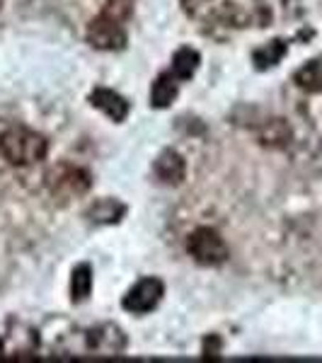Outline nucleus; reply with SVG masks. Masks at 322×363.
Here are the masks:
<instances>
[{"label":"nucleus","instance_id":"1a4fd4ad","mask_svg":"<svg viewBox=\"0 0 322 363\" xmlns=\"http://www.w3.org/2000/svg\"><path fill=\"white\" fill-rule=\"evenodd\" d=\"M296 85L306 92H322V56L313 58L294 75Z\"/></svg>","mask_w":322,"mask_h":363},{"label":"nucleus","instance_id":"9b49d317","mask_svg":"<svg viewBox=\"0 0 322 363\" xmlns=\"http://www.w3.org/2000/svg\"><path fill=\"white\" fill-rule=\"evenodd\" d=\"M92 291V272L87 264H80L73 272V281H70V294H73V301L80 303L90 296Z\"/></svg>","mask_w":322,"mask_h":363},{"label":"nucleus","instance_id":"f8f14e48","mask_svg":"<svg viewBox=\"0 0 322 363\" xmlns=\"http://www.w3.org/2000/svg\"><path fill=\"white\" fill-rule=\"evenodd\" d=\"M260 138L265 145H286V140L291 138V131L281 119H272L265 126V131L260 133Z\"/></svg>","mask_w":322,"mask_h":363},{"label":"nucleus","instance_id":"ddd939ff","mask_svg":"<svg viewBox=\"0 0 322 363\" xmlns=\"http://www.w3.org/2000/svg\"><path fill=\"white\" fill-rule=\"evenodd\" d=\"M121 213H124V206H121V203H116V201H109V199L95 203L92 211H90L92 220H99V223H114V220H119Z\"/></svg>","mask_w":322,"mask_h":363},{"label":"nucleus","instance_id":"9d476101","mask_svg":"<svg viewBox=\"0 0 322 363\" xmlns=\"http://www.w3.org/2000/svg\"><path fill=\"white\" fill-rule=\"evenodd\" d=\"M199 68V54L194 49H179L172 58V73L179 80H189Z\"/></svg>","mask_w":322,"mask_h":363},{"label":"nucleus","instance_id":"423d86ee","mask_svg":"<svg viewBox=\"0 0 322 363\" xmlns=\"http://www.w3.org/2000/svg\"><path fill=\"white\" fill-rule=\"evenodd\" d=\"M90 102H92V107L102 109V112L107 114L109 119H114V121H124L126 114H128V102H126V99L121 97L119 92L107 90V87H97V90L90 95Z\"/></svg>","mask_w":322,"mask_h":363},{"label":"nucleus","instance_id":"0eeeda50","mask_svg":"<svg viewBox=\"0 0 322 363\" xmlns=\"http://www.w3.org/2000/svg\"><path fill=\"white\" fill-rule=\"evenodd\" d=\"M153 169L162 184H179L187 174L184 157L179 153H174V150H165V153L157 155Z\"/></svg>","mask_w":322,"mask_h":363},{"label":"nucleus","instance_id":"dca6fc26","mask_svg":"<svg viewBox=\"0 0 322 363\" xmlns=\"http://www.w3.org/2000/svg\"><path fill=\"white\" fill-rule=\"evenodd\" d=\"M184 3V8H196V5H201L204 0H182Z\"/></svg>","mask_w":322,"mask_h":363},{"label":"nucleus","instance_id":"f03ea898","mask_svg":"<svg viewBox=\"0 0 322 363\" xmlns=\"http://www.w3.org/2000/svg\"><path fill=\"white\" fill-rule=\"evenodd\" d=\"M187 252L191 259L201 267H221L228 262L231 250H228L226 240L211 228H196L189 238H187Z\"/></svg>","mask_w":322,"mask_h":363},{"label":"nucleus","instance_id":"2eb2a0df","mask_svg":"<svg viewBox=\"0 0 322 363\" xmlns=\"http://www.w3.org/2000/svg\"><path fill=\"white\" fill-rule=\"evenodd\" d=\"M128 13H131V3L128 0H109L107 8H104V15H112L116 20H126Z\"/></svg>","mask_w":322,"mask_h":363},{"label":"nucleus","instance_id":"20e7f679","mask_svg":"<svg viewBox=\"0 0 322 363\" xmlns=\"http://www.w3.org/2000/svg\"><path fill=\"white\" fill-rule=\"evenodd\" d=\"M87 42L99 51H121L126 46V32L121 20L112 15H99L87 25Z\"/></svg>","mask_w":322,"mask_h":363},{"label":"nucleus","instance_id":"4468645a","mask_svg":"<svg viewBox=\"0 0 322 363\" xmlns=\"http://www.w3.org/2000/svg\"><path fill=\"white\" fill-rule=\"evenodd\" d=\"M284 54H286V46L281 42H272L269 46H265V49L255 51V63H257V68L274 66V63L281 61V56Z\"/></svg>","mask_w":322,"mask_h":363},{"label":"nucleus","instance_id":"39448f33","mask_svg":"<svg viewBox=\"0 0 322 363\" xmlns=\"http://www.w3.org/2000/svg\"><path fill=\"white\" fill-rule=\"evenodd\" d=\"M162 294H165V286H162L160 279H140L136 286L124 296V310L133 315H145L150 310L157 308V303L162 301Z\"/></svg>","mask_w":322,"mask_h":363},{"label":"nucleus","instance_id":"f257e3e1","mask_svg":"<svg viewBox=\"0 0 322 363\" xmlns=\"http://www.w3.org/2000/svg\"><path fill=\"white\" fill-rule=\"evenodd\" d=\"M49 143L42 133L29 131L25 126H13L0 136V155L17 167H27L44 160Z\"/></svg>","mask_w":322,"mask_h":363},{"label":"nucleus","instance_id":"7ed1b4c3","mask_svg":"<svg viewBox=\"0 0 322 363\" xmlns=\"http://www.w3.org/2000/svg\"><path fill=\"white\" fill-rule=\"evenodd\" d=\"M46 186L54 196L75 199L90 189V172L70 162H58L46 172Z\"/></svg>","mask_w":322,"mask_h":363},{"label":"nucleus","instance_id":"6e6552de","mask_svg":"<svg viewBox=\"0 0 322 363\" xmlns=\"http://www.w3.org/2000/svg\"><path fill=\"white\" fill-rule=\"evenodd\" d=\"M177 92H179V78L172 73V70L157 75V80L153 83V87H150V104L157 109H165L174 102Z\"/></svg>","mask_w":322,"mask_h":363}]
</instances>
